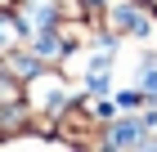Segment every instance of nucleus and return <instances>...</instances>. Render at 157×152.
<instances>
[{
  "mask_svg": "<svg viewBox=\"0 0 157 152\" xmlns=\"http://www.w3.org/2000/svg\"><path fill=\"white\" fill-rule=\"evenodd\" d=\"M144 121H121V125H112V134H108V143H112V148H126V143H130V148H135V143H148L144 139Z\"/></svg>",
  "mask_w": 157,
  "mask_h": 152,
  "instance_id": "obj_1",
  "label": "nucleus"
},
{
  "mask_svg": "<svg viewBox=\"0 0 157 152\" xmlns=\"http://www.w3.org/2000/svg\"><path fill=\"white\" fill-rule=\"evenodd\" d=\"M117 32L144 36V32H148V13H144V9H135V5H121V9H117Z\"/></svg>",
  "mask_w": 157,
  "mask_h": 152,
  "instance_id": "obj_2",
  "label": "nucleus"
},
{
  "mask_svg": "<svg viewBox=\"0 0 157 152\" xmlns=\"http://www.w3.org/2000/svg\"><path fill=\"white\" fill-rule=\"evenodd\" d=\"M148 9H153V13H157V0H148Z\"/></svg>",
  "mask_w": 157,
  "mask_h": 152,
  "instance_id": "obj_3",
  "label": "nucleus"
}]
</instances>
